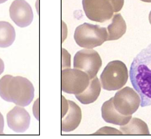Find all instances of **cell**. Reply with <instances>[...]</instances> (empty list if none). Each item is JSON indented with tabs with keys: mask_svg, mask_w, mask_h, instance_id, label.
I'll return each mask as SVG.
<instances>
[{
	"mask_svg": "<svg viewBox=\"0 0 151 139\" xmlns=\"http://www.w3.org/2000/svg\"><path fill=\"white\" fill-rule=\"evenodd\" d=\"M101 115L106 123L119 126L127 124L132 118V115H123L117 111L113 104L112 98L104 103L101 107Z\"/></svg>",
	"mask_w": 151,
	"mask_h": 139,
	"instance_id": "cell-12",
	"label": "cell"
},
{
	"mask_svg": "<svg viewBox=\"0 0 151 139\" xmlns=\"http://www.w3.org/2000/svg\"><path fill=\"white\" fill-rule=\"evenodd\" d=\"M101 92V84L98 78L94 77L90 80L88 87L83 92L76 95V98L83 104H92L97 100Z\"/></svg>",
	"mask_w": 151,
	"mask_h": 139,
	"instance_id": "cell-13",
	"label": "cell"
},
{
	"mask_svg": "<svg viewBox=\"0 0 151 139\" xmlns=\"http://www.w3.org/2000/svg\"><path fill=\"white\" fill-rule=\"evenodd\" d=\"M120 131L123 134L127 135H149L147 124L139 118H131L129 123L120 126Z\"/></svg>",
	"mask_w": 151,
	"mask_h": 139,
	"instance_id": "cell-15",
	"label": "cell"
},
{
	"mask_svg": "<svg viewBox=\"0 0 151 139\" xmlns=\"http://www.w3.org/2000/svg\"><path fill=\"white\" fill-rule=\"evenodd\" d=\"M4 126V117L2 114L0 112V134H3Z\"/></svg>",
	"mask_w": 151,
	"mask_h": 139,
	"instance_id": "cell-21",
	"label": "cell"
},
{
	"mask_svg": "<svg viewBox=\"0 0 151 139\" xmlns=\"http://www.w3.org/2000/svg\"><path fill=\"white\" fill-rule=\"evenodd\" d=\"M4 63L2 59H0V75L4 72Z\"/></svg>",
	"mask_w": 151,
	"mask_h": 139,
	"instance_id": "cell-22",
	"label": "cell"
},
{
	"mask_svg": "<svg viewBox=\"0 0 151 139\" xmlns=\"http://www.w3.org/2000/svg\"><path fill=\"white\" fill-rule=\"evenodd\" d=\"M90 79L88 74L78 69H62L61 88L64 92L79 95L89 85Z\"/></svg>",
	"mask_w": 151,
	"mask_h": 139,
	"instance_id": "cell-5",
	"label": "cell"
},
{
	"mask_svg": "<svg viewBox=\"0 0 151 139\" xmlns=\"http://www.w3.org/2000/svg\"><path fill=\"white\" fill-rule=\"evenodd\" d=\"M106 28L97 25L83 23L76 27L74 32L76 43L82 48L92 49L101 46L107 41Z\"/></svg>",
	"mask_w": 151,
	"mask_h": 139,
	"instance_id": "cell-3",
	"label": "cell"
},
{
	"mask_svg": "<svg viewBox=\"0 0 151 139\" xmlns=\"http://www.w3.org/2000/svg\"><path fill=\"white\" fill-rule=\"evenodd\" d=\"M149 22H150V23L151 25V11L150 12V14H149Z\"/></svg>",
	"mask_w": 151,
	"mask_h": 139,
	"instance_id": "cell-23",
	"label": "cell"
},
{
	"mask_svg": "<svg viewBox=\"0 0 151 139\" xmlns=\"http://www.w3.org/2000/svg\"><path fill=\"white\" fill-rule=\"evenodd\" d=\"M39 99H38L33 106V113L35 115V118L38 120H39Z\"/></svg>",
	"mask_w": 151,
	"mask_h": 139,
	"instance_id": "cell-20",
	"label": "cell"
},
{
	"mask_svg": "<svg viewBox=\"0 0 151 139\" xmlns=\"http://www.w3.org/2000/svg\"><path fill=\"white\" fill-rule=\"evenodd\" d=\"M82 3L87 18L92 21L106 22L116 13L113 0H83Z\"/></svg>",
	"mask_w": 151,
	"mask_h": 139,
	"instance_id": "cell-7",
	"label": "cell"
},
{
	"mask_svg": "<svg viewBox=\"0 0 151 139\" xmlns=\"http://www.w3.org/2000/svg\"><path fill=\"white\" fill-rule=\"evenodd\" d=\"M6 1H8V0H0V4H2V3H4L6 2Z\"/></svg>",
	"mask_w": 151,
	"mask_h": 139,
	"instance_id": "cell-25",
	"label": "cell"
},
{
	"mask_svg": "<svg viewBox=\"0 0 151 139\" xmlns=\"http://www.w3.org/2000/svg\"><path fill=\"white\" fill-rule=\"evenodd\" d=\"M141 1H144V2H148V3L151 2V0H141Z\"/></svg>",
	"mask_w": 151,
	"mask_h": 139,
	"instance_id": "cell-24",
	"label": "cell"
},
{
	"mask_svg": "<svg viewBox=\"0 0 151 139\" xmlns=\"http://www.w3.org/2000/svg\"><path fill=\"white\" fill-rule=\"evenodd\" d=\"M128 80L127 67L120 60L109 62L100 76L101 85L108 91H115L122 88Z\"/></svg>",
	"mask_w": 151,
	"mask_h": 139,
	"instance_id": "cell-4",
	"label": "cell"
},
{
	"mask_svg": "<svg viewBox=\"0 0 151 139\" xmlns=\"http://www.w3.org/2000/svg\"><path fill=\"white\" fill-rule=\"evenodd\" d=\"M62 69L64 67H70V55L67 52V50L62 48Z\"/></svg>",
	"mask_w": 151,
	"mask_h": 139,
	"instance_id": "cell-18",
	"label": "cell"
},
{
	"mask_svg": "<svg viewBox=\"0 0 151 139\" xmlns=\"http://www.w3.org/2000/svg\"><path fill=\"white\" fill-rule=\"evenodd\" d=\"M122 134L120 131H118L116 129L112 128V127H105L100 129L99 131L94 133V134Z\"/></svg>",
	"mask_w": 151,
	"mask_h": 139,
	"instance_id": "cell-17",
	"label": "cell"
},
{
	"mask_svg": "<svg viewBox=\"0 0 151 139\" xmlns=\"http://www.w3.org/2000/svg\"><path fill=\"white\" fill-rule=\"evenodd\" d=\"M116 110L123 115H132L141 105V97L136 90L129 87L122 88L113 97Z\"/></svg>",
	"mask_w": 151,
	"mask_h": 139,
	"instance_id": "cell-6",
	"label": "cell"
},
{
	"mask_svg": "<svg viewBox=\"0 0 151 139\" xmlns=\"http://www.w3.org/2000/svg\"><path fill=\"white\" fill-rule=\"evenodd\" d=\"M108 32L107 41H115L121 38L126 32L127 25L120 14H116L112 17V22L106 28Z\"/></svg>",
	"mask_w": 151,
	"mask_h": 139,
	"instance_id": "cell-14",
	"label": "cell"
},
{
	"mask_svg": "<svg viewBox=\"0 0 151 139\" xmlns=\"http://www.w3.org/2000/svg\"><path fill=\"white\" fill-rule=\"evenodd\" d=\"M0 97L17 106H27L33 100L35 88L26 78L6 75L0 79Z\"/></svg>",
	"mask_w": 151,
	"mask_h": 139,
	"instance_id": "cell-2",
	"label": "cell"
},
{
	"mask_svg": "<svg viewBox=\"0 0 151 139\" xmlns=\"http://www.w3.org/2000/svg\"><path fill=\"white\" fill-rule=\"evenodd\" d=\"M16 39L14 27L8 22L0 21V48H7L13 44Z\"/></svg>",
	"mask_w": 151,
	"mask_h": 139,
	"instance_id": "cell-16",
	"label": "cell"
},
{
	"mask_svg": "<svg viewBox=\"0 0 151 139\" xmlns=\"http://www.w3.org/2000/svg\"><path fill=\"white\" fill-rule=\"evenodd\" d=\"M115 12H118L121 10L124 4V0H113Z\"/></svg>",
	"mask_w": 151,
	"mask_h": 139,
	"instance_id": "cell-19",
	"label": "cell"
},
{
	"mask_svg": "<svg viewBox=\"0 0 151 139\" xmlns=\"http://www.w3.org/2000/svg\"><path fill=\"white\" fill-rule=\"evenodd\" d=\"M11 20L20 27H26L32 22L34 14L32 7L24 0H15L9 9Z\"/></svg>",
	"mask_w": 151,
	"mask_h": 139,
	"instance_id": "cell-10",
	"label": "cell"
},
{
	"mask_svg": "<svg viewBox=\"0 0 151 139\" xmlns=\"http://www.w3.org/2000/svg\"><path fill=\"white\" fill-rule=\"evenodd\" d=\"M9 127L17 133H23L29 127L30 115L22 106H16L6 116Z\"/></svg>",
	"mask_w": 151,
	"mask_h": 139,
	"instance_id": "cell-11",
	"label": "cell"
},
{
	"mask_svg": "<svg viewBox=\"0 0 151 139\" xmlns=\"http://www.w3.org/2000/svg\"><path fill=\"white\" fill-rule=\"evenodd\" d=\"M102 64L99 53L93 49H83L76 52L73 58V67L86 72L91 80L97 76Z\"/></svg>",
	"mask_w": 151,
	"mask_h": 139,
	"instance_id": "cell-8",
	"label": "cell"
},
{
	"mask_svg": "<svg viewBox=\"0 0 151 139\" xmlns=\"http://www.w3.org/2000/svg\"><path fill=\"white\" fill-rule=\"evenodd\" d=\"M129 76L133 87L141 97V107L151 106V44L134 59Z\"/></svg>",
	"mask_w": 151,
	"mask_h": 139,
	"instance_id": "cell-1",
	"label": "cell"
},
{
	"mask_svg": "<svg viewBox=\"0 0 151 139\" xmlns=\"http://www.w3.org/2000/svg\"><path fill=\"white\" fill-rule=\"evenodd\" d=\"M81 118L82 112L80 107L62 96V131L64 132L73 131L80 125Z\"/></svg>",
	"mask_w": 151,
	"mask_h": 139,
	"instance_id": "cell-9",
	"label": "cell"
}]
</instances>
